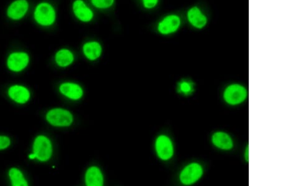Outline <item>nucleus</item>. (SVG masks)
Masks as SVG:
<instances>
[{
	"label": "nucleus",
	"instance_id": "15",
	"mask_svg": "<svg viewBox=\"0 0 282 186\" xmlns=\"http://www.w3.org/2000/svg\"><path fill=\"white\" fill-rule=\"evenodd\" d=\"M188 17L189 22L196 28H203L207 22L206 16L197 7H194L188 11Z\"/></svg>",
	"mask_w": 282,
	"mask_h": 186
},
{
	"label": "nucleus",
	"instance_id": "5",
	"mask_svg": "<svg viewBox=\"0 0 282 186\" xmlns=\"http://www.w3.org/2000/svg\"><path fill=\"white\" fill-rule=\"evenodd\" d=\"M29 3L27 0H15L9 4L7 9L6 14L13 20H19L27 13Z\"/></svg>",
	"mask_w": 282,
	"mask_h": 186
},
{
	"label": "nucleus",
	"instance_id": "20",
	"mask_svg": "<svg viewBox=\"0 0 282 186\" xmlns=\"http://www.w3.org/2000/svg\"><path fill=\"white\" fill-rule=\"evenodd\" d=\"M10 140L6 136H0V150L4 149L9 146Z\"/></svg>",
	"mask_w": 282,
	"mask_h": 186
},
{
	"label": "nucleus",
	"instance_id": "3",
	"mask_svg": "<svg viewBox=\"0 0 282 186\" xmlns=\"http://www.w3.org/2000/svg\"><path fill=\"white\" fill-rule=\"evenodd\" d=\"M47 120L52 126L67 127L72 123L73 117L67 110L55 109L48 112Z\"/></svg>",
	"mask_w": 282,
	"mask_h": 186
},
{
	"label": "nucleus",
	"instance_id": "22",
	"mask_svg": "<svg viewBox=\"0 0 282 186\" xmlns=\"http://www.w3.org/2000/svg\"><path fill=\"white\" fill-rule=\"evenodd\" d=\"M181 90L184 93H188L191 90V87L188 83L183 82L181 85Z\"/></svg>",
	"mask_w": 282,
	"mask_h": 186
},
{
	"label": "nucleus",
	"instance_id": "4",
	"mask_svg": "<svg viewBox=\"0 0 282 186\" xmlns=\"http://www.w3.org/2000/svg\"><path fill=\"white\" fill-rule=\"evenodd\" d=\"M247 97L246 89L239 85H230L226 89L224 94L226 102L231 105L239 104L244 102Z\"/></svg>",
	"mask_w": 282,
	"mask_h": 186
},
{
	"label": "nucleus",
	"instance_id": "11",
	"mask_svg": "<svg viewBox=\"0 0 282 186\" xmlns=\"http://www.w3.org/2000/svg\"><path fill=\"white\" fill-rule=\"evenodd\" d=\"M8 95L12 99L19 104H25L30 97L28 89L20 85H14L9 88Z\"/></svg>",
	"mask_w": 282,
	"mask_h": 186
},
{
	"label": "nucleus",
	"instance_id": "23",
	"mask_svg": "<svg viewBox=\"0 0 282 186\" xmlns=\"http://www.w3.org/2000/svg\"><path fill=\"white\" fill-rule=\"evenodd\" d=\"M245 159L247 162H249V147L248 146L246 149V152H245Z\"/></svg>",
	"mask_w": 282,
	"mask_h": 186
},
{
	"label": "nucleus",
	"instance_id": "24",
	"mask_svg": "<svg viewBox=\"0 0 282 186\" xmlns=\"http://www.w3.org/2000/svg\"><path fill=\"white\" fill-rule=\"evenodd\" d=\"M29 158L31 159H33L36 158L35 154L34 153L33 154H30V155L29 156Z\"/></svg>",
	"mask_w": 282,
	"mask_h": 186
},
{
	"label": "nucleus",
	"instance_id": "2",
	"mask_svg": "<svg viewBox=\"0 0 282 186\" xmlns=\"http://www.w3.org/2000/svg\"><path fill=\"white\" fill-rule=\"evenodd\" d=\"M33 151L39 161H47L52 156V143L47 137L39 136L34 142Z\"/></svg>",
	"mask_w": 282,
	"mask_h": 186
},
{
	"label": "nucleus",
	"instance_id": "12",
	"mask_svg": "<svg viewBox=\"0 0 282 186\" xmlns=\"http://www.w3.org/2000/svg\"><path fill=\"white\" fill-rule=\"evenodd\" d=\"M60 91L70 99L79 100L83 95V90L79 85L65 83L60 85Z\"/></svg>",
	"mask_w": 282,
	"mask_h": 186
},
{
	"label": "nucleus",
	"instance_id": "13",
	"mask_svg": "<svg viewBox=\"0 0 282 186\" xmlns=\"http://www.w3.org/2000/svg\"><path fill=\"white\" fill-rule=\"evenodd\" d=\"M86 184L89 186H102L104 185L103 174L98 168H90L86 174Z\"/></svg>",
	"mask_w": 282,
	"mask_h": 186
},
{
	"label": "nucleus",
	"instance_id": "14",
	"mask_svg": "<svg viewBox=\"0 0 282 186\" xmlns=\"http://www.w3.org/2000/svg\"><path fill=\"white\" fill-rule=\"evenodd\" d=\"M103 48L101 44L97 41H89L84 44L83 52L85 56L90 60H96L101 57Z\"/></svg>",
	"mask_w": 282,
	"mask_h": 186
},
{
	"label": "nucleus",
	"instance_id": "21",
	"mask_svg": "<svg viewBox=\"0 0 282 186\" xmlns=\"http://www.w3.org/2000/svg\"><path fill=\"white\" fill-rule=\"evenodd\" d=\"M142 3L145 8L151 9L157 5L158 0H142Z\"/></svg>",
	"mask_w": 282,
	"mask_h": 186
},
{
	"label": "nucleus",
	"instance_id": "8",
	"mask_svg": "<svg viewBox=\"0 0 282 186\" xmlns=\"http://www.w3.org/2000/svg\"><path fill=\"white\" fill-rule=\"evenodd\" d=\"M29 63V56L25 52H14L9 56L7 65L13 72H20Z\"/></svg>",
	"mask_w": 282,
	"mask_h": 186
},
{
	"label": "nucleus",
	"instance_id": "7",
	"mask_svg": "<svg viewBox=\"0 0 282 186\" xmlns=\"http://www.w3.org/2000/svg\"><path fill=\"white\" fill-rule=\"evenodd\" d=\"M72 10L75 17L84 23H89L94 18L93 11L87 5L84 0H75L72 4Z\"/></svg>",
	"mask_w": 282,
	"mask_h": 186
},
{
	"label": "nucleus",
	"instance_id": "19",
	"mask_svg": "<svg viewBox=\"0 0 282 186\" xmlns=\"http://www.w3.org/2000/svg\"><path fill=\"white\" fill-rule=\"evenodd\" d=\"M115 0H91V3L97 8L108 9L113 5Z\"/></svg>",
	"mask_w": 282,
	"mask_h": 186
},
{
	"label": "nucleus",
	"instance_id": "9",
	"mask_svg": "<svg viewBox=\"0 0 282 186\" xmlns=\"http://www.w3.org/2000/svg\"><path fill=\"white\" fill-rule=\"evenodd\" d=\"M157 155L162 160H168L173 155V146L171 140L166 136H160L155 143Z\"/></svg>",
	"mask_w": 282,
	"mask_h": 186
},
{
	"label": "nucleus",
	"instance_id": "16",
	"mask_svg": "<svg viewBox=\"0 0 282 186\" xmlns=\"http://www.w3.org/2000/svg\"><path fill=\"white\" fill-rule=\"evenodd\" d=\"M74 60V56L71 51L68 49H62L56 53L55 62L58 66L66 67L72 64Z\"/></svg>",
	"mask_w": 282,
	"mask_h": 186
},
{
	"label": "nucleus",
	"instance_id": "1",
	"mask_svg": "<svg viewBox=\"0 0 282 186\" xmlns=\"http://www.w3.org/2000/svg\"><path fill=\"white\" fill-rule=\"evenodd\" d=\"M33 17L36 23L40 26L47 27L55 23L57 13L52 4L47 2H42L36 6Z\"/></svg>",
	"mask_w": 282,
	"mask_h": 186
},
{
	"label": "nucleus",
	"instance_id": "18",
	"mask_svg": "<svg viewBox=\"0 0 282 186\" xmlns=\"http://www.w3.org/2000/svg\"><path fill=\"white\" fill-rule=\"evenodd\" d=\"M9 178L13 186H27L28 183L24 178L22 173L18 169L12 168L9 172Z\"/></svg>",
	"mask_w": 282,
	"mask_h": 186
},
{
	"label": "nucleus",
	"instance_id": "10",
	"mask_svg": "<svg viewBox=\"0 0 282 186\" xmlns=\"http://www.w3.org/2000/svg\"><path fill=\"white\" fill-rule=\"evenodd\" d=\"M181 20L179 16L171 14L167 16L158 24V30L162 35H169L175 32L179 27Z\"/></svg>",
	"mask_w": 282,
	"mask_h": 186
},
{
	"label": "nucleus",
	"instance_id": "6",
	"mask_svg": "<svg viewBox=\"0 0 282 186\" xmlns=\"http://www.w3.org/2000/svg\"><path fill=\"white\" fill-rule=\"evenodd\" d=\"M203 175V169L198 164L193 163L187 166L180 175V180L185 185L196 182Z\"/></svg>",
	"mask_w": 282,
	"mask_h": 186
},
{
	"label": "nucleus",
	"instance_id": "17",
	"mask_svg": "<svg viewBox=\"0 0 282 186\" xmlns=\"http://www.w3.org/2000/svg\"><path fill=\"white\" fill-rule=\"evenodd\" d=\"M213 143L218 148L229 150L233 147V142L230 136L224 132H217L214 134Z\"/></svg>",
	"mask_w": 282,
	"mask_h": 186
}]
</instances>
